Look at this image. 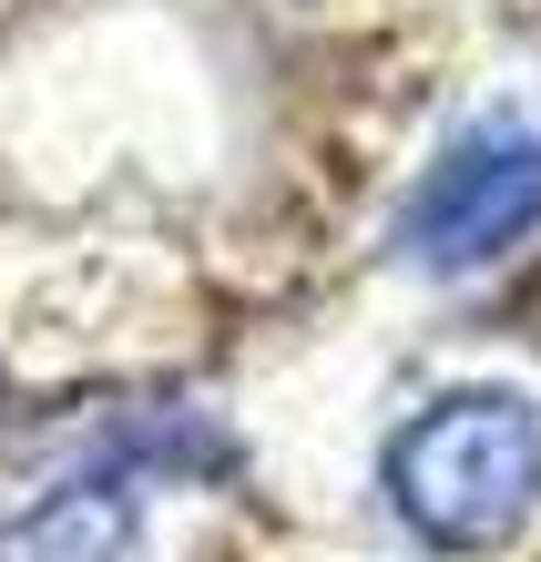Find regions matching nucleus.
Here are the masks:
<instances>
[{
  "label": "nucleus",
  "mask_w": 541,
  "mask_h": 562,
  "mask_svg": "<svg viewBox=\"0 0 541 562\" xmlns=\"http://www.w3.org/2000/svg\"><path fill=\"white\" fill-rule=\"evenodd\" d=\"M133 532H144V521H133L123 481H72L11 532L0 562H133Z\"/></svg>",
  "instance_id": "obj_3"
},
{
  "label": "nucleus",
  "mask_w": 541,
  "mask_h": 562,
  "mask_svg": "<svg viewBox=\"0 0 541 562\" xmlns=\"http://www.w3.org/2000/svg\"><path fill=\"white\" fill-rule=\"evenodd\" d=\"M398 532L429 552H500L541 512V409L521 389H460L419 409L379 460Z\"/></svg>",
  "instance_id": "obj_1"
},
{
  "label": "nucleus",
  "mask_w": 541,
  "mask_h": 562,
  "mask_svg": "<svg viewBox=\"0 0 541 562\" xmlns=\"http://www.w3.org/2000/svg\"><path fill=\"white\" fill-rule=\"evenodd\" d=\"M541 236V134L531 123H470L419 175L409 215H398V246L409 267L429 277H470V267H500L511 246Z\"/></svg>",
  "instance_id": "obj_2"
}]
</instances>
